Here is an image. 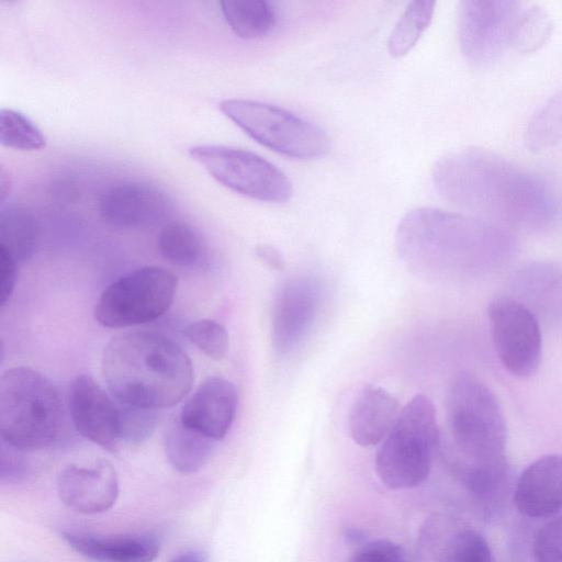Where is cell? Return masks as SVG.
I'll return each mask as SVG.
<instances>
[{
	"label": "cell",
	"instance_id": "cell-1",
	"mask_svg": "<svg viewBox=\"0 0 562 562\" xmlns=\"http://www.w3.org/2000/svg\"><path fill=\"white\" fill-rule=\"evenodd\" d=\"M431 177L446 201L497 225L541 231L560 215L558 198L540 177L486 148L445 154Z\"/></svg>",
	"mask_w": 562,
	"mask_h": 562
},
{
	"label": "cell",
	"instance_id": "cell-2",
	"mask_svg": "<svg viewBox=\"0 0 562 562\" xmlns=\"http://www.w3.org/2000/svg\"><path fill=\"white\" fill-rule=\"evenodd\" d=\"M447 418L449 437L440 450L452 474L476 498L495 495L508 470V429L497 396L477 376L462 372L450 385Z\"/></svg>",
	"mask_w": 562,
	"mask_h": 562
},
{
	"label": "cell",
	"instance_id": "cell-3",
	"mask_svg": "<svg viewBox=\"0 0 562 562\" xmlns=\"http://www.w3.org/2000/svg\"><path fill=\"white\" fill-rule=\"evenodd\" d=\"M395 247L415 274L442 278L504 260L514 251L515 239L504 226L481 217L424 206L402 217Z\"/></svg>",
	"mask_w": 562,
	"mask_h": 562
},
{
	"label": "cell",
	"instance_id": "cell-4",
	"mask_svg": "<svg viewBox=\"0 0 562 562\" xmlns=\"http://www.w3.org/2000/svg\"><path fill=\"white\" fill-rule=\"evenodd\" d=\"M101 369L119 403L151 409L180 402L193 381L188 355L168 337L153 331L111 339L104 347Z\"/></svg>",
	"mask_w": 562,
	"mask_h": 562
},
{
	"label": "cell",
	"instance_id": "cell-5",
	"mask_svg": "<svg viewBox=\"0 0 562 562\" xmlns=\"http://www.w3.org/2000/svg\"><path fill=\"white\" fill-rule=\"evenodd\" d=\"M65 420L63 398L56 385L29 367H14L0 379L1 440L22 450L55 442Z\"/></svg>",
	"mask_w": 562,
	"mask_h": 562
},
{
	"label": "cell",
	"instance_id": "cell-6",
	"mask_svg": "<svg viewBox=\"0 0 562 562\" xmlns=\"http://www.w3.org/2000/svg\"><path fill=\"white\" fill-rule=\"evenodd\" d=\"M441 434L430 398L417 394L400 415L375 456L380 481L391 490L418 486L429 475Z\"/></svg>",
	"mask_w": 562,
	"mask_h": 562
},
{
	"label": "cell",
	"instance_id": "cell-7",
	"mask_svg": "<svg viewBox=\"0 0 562 562\" xmlns=\"http://www.w3.org/2000/svg\"><path fill=\"white\" fill-rule=\"evenodd\" d=\"M218 108L256 142L284 156L312 160L329 151L330 140L325 131L278 105L226 99Z\"/></svg>",
	"mask_w": 562,
	"mask_h": 562
},
{
	"label": "cell",
	"instance_id": "cell-8",
	"mask_svg": "<svg viewBox=\"0 0 562 562\" xmlns=\"http://www.w3.org/2000/svg\"><path fill=\"white\" fill-rule=\"evenodd\" d=\"M177 277L157 266L142 267L120 277L101 293L94 316L99 324L121 328L160 317L172 304Z\"/></svg>",
	"mask_w": 562,
	"mask_h": 562
},
{
	"label": "cell",
	"instance_id": "cell-9",
	"mask_svg": "<svg viewBox=\"0 0 562 562\" xmlns=\"http://www.w3.org/2000/svg\"><path fill=\"white\" fill-rule=\"evenodd\" d=\"M191 158L217 182L244 196L286 202L293 192L288 177L261 156L237 147L203 144L189 148Z\"/></svg>",
	"mask_w": 562,
	"mask_h": 562
},
{
	"label": "cell",
	"instance_id": "cell-10",
	"mask_svg": "<svg viewBox=\"0 0 562 562\" xmlns=\"http://www.w3.org/2000/svg\"><path fill=\"white\" fill-rule=\"evenodd\" d=\"M496 355L517 378L533 375L541 363L542 334L538 317L519 300L497 296L487 306Z\"/></svg>",
	"mask_w": 562,
	"mask_h": 562
},
{
	"label": "cell",
	"instance_id": "cell-11",
	"mask_svg": "<svg viewBox=\"0 0 562 562\" xmlns=\"http://www.w3.org/2000/svg\"><path fill=\"white\" fill-rule=\"evenodd\" d=\"M522 3L514 0H464L458 10V37L465 60L474 67L496 61L510 46Z\"/></svg>",
	"mask_w": 562,
	"mask_h": 562
},
{
	"label": "cell",
	"instance_id": "cell-12",
	"mask_svg": "<svg viewBox=\"0 0 562 562\" xmlns=\"http://www.w3.org/2000/svg\"><path fill=\"white\" fill-rule=\"evenodd\" d=\"M99 214L120 228H144L164 221L172 201L160 187L146 181H123L105 189L99 198Z\"/></svg>",
	"mask_w": 562,
	"mask_h": 562
},
{
	"label": "cell",
	"instance_id": "cell-13",
	"mask_svg": "<svg viewBox=\"0 0 562 562\" xmlns=\"http://www.w3.org/2000/svg\"><path fill=\"white\" fill-rule=\"evenodd\" d=\"M425 562H495L484 536L461 518L436 514L427 518L418 535Z\"/></svg>",
	"mask_w": 562,
	"mask_h": 562
},
{
	"label": "cell",
	"instance_id": "cell-14",
	"mask_svg": "<svg viewBox=\"0 0 562 562\" xmlns=\"http://www.w3.org/2000/svg\"><path fill=\"white\" fill-rule=\"evenodd\" d=\"M68 408L77 431L106 450L121 441L120 403L91 376L81 374L69 386Z\"/></svg>",
	"mask_w": 562,
	"mask_h": 562
},
{
	"label": "cell",
	"instance_id": "cell-15",
	"mask_svg": "<svg viewBox=\"0 0 562 562\" xmlns=\"http://www.w3.org/2000/svg\"><path fill=\"white\" fill-rule=\"evenodd\" d=\"M321 303L318 282L310 277L288 281L276 296L271 317L272 347L279 355L291 352L314 322Z\"/></svg>",
	"mask_w": 562,
	"mask_h": 562
},
{
	"label": "cell",
	"instance_id": "cell-16",
	"mask_svg": "<svg viewBox=\"0 0 562 562\" xmlns=\"http://www.w3.org/2000/svg\"><path fill=\"white\" fill-rule=\"evenodd\" d=\"M237 403L235 385L224 378L212 376L183 405L179 420L213 440H221L235 419Z\"/></svg>",
	"mask_w": 562,
	"mask_h": 562
},
{
	"label": "cell",
	"instance_id": "cell-17",
	"mask_svg": "<svg viewBox=\"0 0 562 562\" xmlns=\"http://www.w3.org/2000/svg\"><path fill=\"white\" fill-rule=\"evenodd\" d=\"M57 492L68 507L83 513L105 512L115 503L119 482L115 470L106 461L92 467H67L58 476Z\"/></svg>",
	"mask_w": 562,
	"mask_h": 562
},
{
	"label": "cell",
	"instance_id": "cell-18",
	"mask_svg": "<svg viewBox=\"0 0 562 562\" xmlns=\"http://www.w3.org/2000/svg\"><path fill=\"white\" fill-rule=\"evenodd\" d=\"M514 503L530 518H547L562 510V453L542 456L521 472Z\"/></svg>",
	"mask_w": 562,
	"mask_h": 562
},
{
	"label": "cell",
	"instance_id": "cell-19",
	"mask_svg": "<svg viewBox=\"0 0 562 562\" xmlns=\"http://www.w3.org/2000/svg\"><path fill=\"white\" fill-rule=\"evenodd\" d=\"M397 400L386 390L367 384L356 395L349 412L353 441L370 447L382 441L400 415Z\"/></svg>",
	"mask_w": 562,
	"mask_h": 562
},
{
	"label": "cell",
	"instance_id": "cell-20",
	"mask_svg": "<svg viewBox=\"0 0 562 562\" xmlns=\"http://www.w3.org/2000/svg\"><path fill=\"white\" fill-rule=\"evenodd\" d=\"M66 542L81 555L95 562H153L159 554V540L153 536L98 537L63 532Z\"/></svg>",
	"mask_w": 562,
	"mask_h": 562
},
{
	"label": "cell",
	"instance_id": "cell-21",
	"mask_svg": "<svg viewBox=\"0 0 562 562\" xmlns=\"http://www.w3.org/2000/svg\"><path fill=\"white\" fill-rule=\"evenodd\" d=\"M38 239V222L31 210L18 204L1 207L0 251L20 263L32 257Z\"/></svg>",
	"mask_w": 562,
	"mask_h": 562
},
{
	"label": "cell",
	"instance_id": "cell-22",
	"mask_svg": "<svg viewBox=\"0 0 562 562\" xmlns=\"http://www.w3.org/2000/svg\"><path fill=\"white\" fill-rule=\"evenodd\" d=\"M213 439L184 426L178 420L165 435V453L170 465L178 472L191 474L209 460Z\"/></svg>",
	"mask_w": 562,
	"mask_h": 562
},
{
	"label": "cell",
	"instance_id": "cell-23",
	"mask_svg": "<svg viewBox=\"0 0 562 562\" xmlns=\"http://www.w3.org/2000/svg\"><path fill=\"white\" fill-rule=\"evenodd\" d=\"M221 12L229 29L244 40L260 38L274 29V8L265 0H222Z\"/></svg>",
	"mask_w": 562,
	"mask_h": 562
},
{
	"label": "cell",
	"instance_id": "cell-24",
	"mask_svg": "<svg viewBox=\"0 0 562 562\" xmlns=\"http://www.w3.org/2000/svg\"><path fill=\"white\" fill-rule=\"evenodd\" d=\"M158 249L173 265L193 266L202 258L204 241L200 232L191 224L171 221L159 232Z\"/></svg>",
	"mask_w": 562,
	"mask_h": 562
},
{
	"label": "cell",
	"instance_id": "cell-25",
	"mask_svg": "<svg viewBox=\"0 0 562 562\" xmlns=\"http://www.w3.org/2000/svg\"><path fill=\"white\" fill-rule=\"evenodd\" d=\"M562 140V89L555 91L528 121L524 143L528 150L542 153Z\"/></svg>",
	"mask_w": 562,
	"mask_h": 562
},
{
	"label": "cell",
	"instance_id": "cell-26",
	"mask_svg": "<svg viewBox=\"0 0 562 562\" xmlns=\"http://www.w3.org/2000/svg\"><path fill=\"white\" fill-rule=\"evenodd\" d=\"M435 1H412L394 25L387 40V50L393 57L406 55L429 26L435 12Z\"/></svg>",
	"mask_w": 562,
	"mask_h": 562
},
{
	"label": "cell",
	"instance_id": "cell-27",
	"mask_svg": "<svg viewBox=\"0 0 562 562\" xmlns=\"http://www.w3.org/2000/svg\"><path fill=\"white\" fill-rule=\"evenodd\" d=\"M553 29L554 21L544 8L522 4L513 25L510 46L521 54L535 53L548 42Z\"/></svg>",
	"mask_w": 562,
	"mask_h": 562
},
{
	"label": "cell",
	"instance_id": "cell-28",
	"mask_svg": "<svg viewBox=\"0 0 562 562\" xmlns=\"http://www.w3.org/2000/svg\"><path fill=\"white\" fill-rule=\"evenodd\" d=\"M0 142L5 147L23 151L41 150L46 146V138L36 124L12 109L0 111Z\"/></svg>",
	"mask_w": 562,
	"mask_h": 562
},
{
	"label": "cell",
	"instance_id": "cell-29",
	"mask_svg": "<svg viewBox=\"0 0 562 562\" xmlns=\"http://www.w3.org/2000/svg\"><path fill=\"white\" fill-rule=\"evenodd\" d=\"M184 335L206 356L214 360L225 357L229 348L226 329L212 319H200L184 328Z\"/></svg>",
	"mask_w": 562,
	"mask_h": 562
},
{
	"label": "cell",
	"instance_id": "cell-30",
	"mask_svg": "<svg viewBox=\"0 0 562 562\" xmlns=\"http://www.w3.org/2000/svg\"><path fill=\"white\" fill-rule=\"evenodd\" d=\"M158 415L156 409L120 403V435L121 440L128 443H139L154 431Z\"/></svg>",
	"mask_w": 562,
	"mask_h": 562
},
{
	"label": "cell",
	"instance_id": "cell-31",
	"mask_svg": "<svg viewBox=\"0 0 562 562\" xmlns=\"http://www.w3.org/2000/svg\"><path fill=\"white\" fill-rule=\"evenodd\" d=\"M532 551L536 562H562V516L546 522L537 531Z\"/></svg>",
	"mask_w": 562,
	"mask_h": 562
},
{
	"label": "cell",
	"instance_id": "cell-32",
	"mask_svg": "<svg viewBox=\"0 0 562 562\" xmlns=\"http://www.w3.org/2000/svg\"><path fill=\"white\" fill-rule=\"evenodd\" d=\"M24 451L1 440L0 480L5 484H20L29 480L32 469Z\"/></svg>",
	"mask_w": 562,
	"mask_h": 562
},
{
	"label": "cell",
	"instance_id": "cell-33",
	"mask_svg": "<svg viewBox=\"0 0 562 562\" xmlns=\"http://www.w3.org/2000/svg\"><path fill=\"white\" fill-rule=\"evenodd\" d=\"M347 562H409L402 547L387 540L361 546Z\"/></svg>",
	"mask_w": 562,
	"mask_h": 562
},
{
	"label": "cell",
	"instance_id": "cell-34",
	"mask_svg": "<svg viewBox=\"0 0 562 562\" xmlns=\"http://www.w3.org/2000/svg\"><path fill=\"white\" fill-rule=\"evenodd\" d=\"M19 263L7 254L0 251V305L3 307L10 300L18 280Z\"/></svg>",
	"mask_w": 562,
	"mask_h": 562
},
{
	"label": "cell",
	"instance_id": "cell-35",
	"mask_svg": "<svg viewBox=\"0 0 562 562\" xmlns=\"http://www.w3.org/2000/svg\"><path fill=\"white\" fill-rule=\"evenodd\" d=\"M256 256L270 269L282 271L284 269V259L281 252L273 246L260 244L255 249Z\"/></svg>",
	"mask_w": 562,
	"mask_h": 562
},
{
	"label": "cell",
	"instance_id": "cell-36",
	"mask_svg": "<svg viewBox=\"0 0 562 562\" xmlns=\"http://www.w3.org/2000/svg\"><path fill=\"white\" fill-rule=\"evenodd\" d=\"M170 562H207L206 555L200 550H189L177 555Z\"/></svg>",
	"mask_w": 562,
	"mask_h": 562
},
{
	"label": "cell",
	"instance_id": "cell-37",
	"mask_svg": "<svg viewBox=\"0 0 562 562\" xmlns=\"http://www.w3.org/2000/svg\"><path fill=\"white\" fill-rule=\"evenodd\" d=\"M10 190V181L9 177H7L4 169H1L0 172V201L1 203L4 202L7 194Z\"/></svg>",
	"mask_w": 562,
	"mask_h": 562
}]
</instances>
